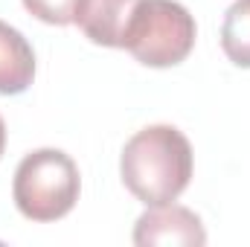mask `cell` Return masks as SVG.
Here are the masks:
<instances>
[{"label": "cell", "instance_id": "obj_4", "mask_svg": "<svg viewBox=\"0 0 250 247\" xmlns=\"http://www.w3.org/2000/svg\"><path fill=\"white\" fill-rule=\"evenodd\" d=\"M134 245L140 247H201L207 245V230L201 218L178 204H163V206H148L137 224H134Z\"/></svg>", "mask_w": 250, "mask_h": 247}, {"label": "cell", "instance_id": "obj_3", "mask_svg": "<svg viewBox=\"0 0 250 247\" xmlns=\"http://www.w3.org/2000/svg\"><path fill=\"white\" fill-rule=\"evenodd\" d=\"M195 18L189 9L178 0H140L128 29H125V44L134 59L146 67H175L187 62L192 47H195Z\"/></svg>", "mask_w": 250, "mask_h": 247}, {"label": "cell", "instance_id": "obj_6", "mask_svg": "<svg viewBox=\"0 0 250 247\" xmlns=\"http://www.w3.org/2000/svg\"><path fill=\"white\" fill-rule=\"evenodd\" d=\"M35 79V53L29 41L9 23L0 21V93L18 96Z\"/></svg>", "mask_w": 250, "mask_h": 247}, {"label": "cell", "instance_id": "obj_8", "mask_svg": "<svg viewBox=\"0 0 250 247\" xmlns=\"http://www.w3.org/2000/svg\"><path fill=\"white\" fill-rule=\"evenodd\" d=\"M82 0H23V9L50 26H67L76 21Z\"/></svg>", "mask_w": 250, "mask_h": 247}, {"label": "cell", "instance_id": "obj_7", "mask_svg": "<svg viewBox=\"0 0 250 247\" xmlns=\"http://www.w3.org/2000/svg\"><path fill=\"white\" fill-rule=\"evenodd\" d=\"M221 50L236 67L250 70V0H236L221 23Z\"/></svg>", "mask_w": 250, "mask_h": 247}, {"label": "cell", "instance_id": "obj_1", "mask_svg": "<svg viewBox=\"0 0 250 247\" xmlns=\"http://www.w3.org/2000/svg\"><path fill=\"white\" fill-rule=\"evenodd\" d=\"M120 175L125 189L146 206L175 204L192 181V145L175 125H148L123 148Z\"/></svg>", "mask_w": 250, "mask_h": 247}, {"label": "cell", "instance_id": "obj_2", "mask_svg": "<svg viewBox=\"0 0 250 247\" xmlns=\"http://www.w3.org/2000/svg\"><path fill=\"white\" fill-rule=\"evenodd\" d=\"M79 189L82 178L73 157L64 154L62 148H38L18 163L12 198L23 218L50 224L64 218L76 206Z\"/></svg>", "mask_w": 250, "mask_h": 247}, {"label": "cell", "instance_id": "obj_5", "mask_svg": "<svg viewBox=\"0 0 250 247\" xmlns=\"http://www.w3.org/2000/svg\"><path fill=\"white\" fill-rule=\"evenodd\" d=\"M140 0H82L76 12V26L84 32L87 41L99 47H117L123 50L125 29Z\"/></svg>", "mask_w": 250, "mask_h": 247}, {"label": "cell", "instance_id": "obj_9", "mask_svg": "<svg viewBox=\"0 0 250 247\" xmlns=\"http://www.w3.org/2000/svg\"><path fill=\"white\" fill-rule=\"evenodd\" d=\"M3 148H6V123L0 117V157H3Z\"/></svg>", "mask_w": 250, "mask_h": 247}]
</instances>
